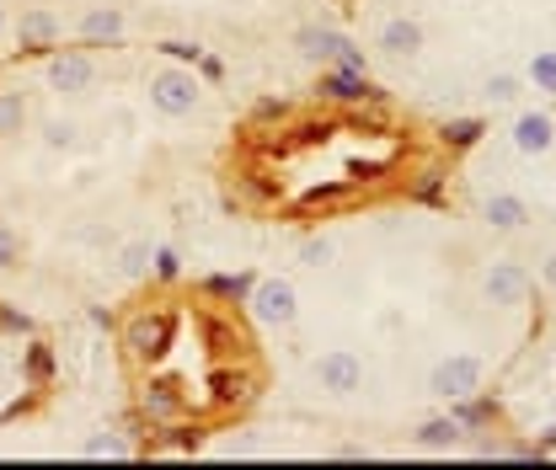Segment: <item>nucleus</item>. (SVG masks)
<instances>
[{
    "instance_id": "f257e3e1",
    "label": "nucleus",
    "mask_w": 556,
    "mask_h": 470,
    "mask_svg": "<svg viewBox=\"0 0 556 470\" xmlns=\"http://www.w3.org/2000/svg\"><path fill=\"white\" fill-rule=\"evenodd\" d=\"M150 107L155 113H166V118H188V113H199V102H204V75H193V65H177V60H166V65L150 75Z\"/></svg>"
},
{
    "instance_id": "f03ea898",
    "label": "nucleus",
    "mask_w": 556,
    "mask_h": 470,
    "mask_svg": "<svg viewBox=\"0 0 556 470\" xmlns=\"http://www.w3.org/2000/svg\"><path fill=\"white\" fill-rule=\"evenodd\" d=\"M172 336H177L172 310H139V316H129V327H124V347H129L135 364H161L172 353Z\"/></svg>"
},
{
    "instance_id": "7ed1b4c3",
    "label": "nucleus",
    "mask_w": 556,
    "mask_h": 470,
    "mask_svg": "<svg viewBox=\"0 0 556 470\" xmlns=\"http://www.w3.org/2000/svg\"><path fill=\"white\" fill-rule=\"evenodd\" d=\"M247 310H252L257 327L278 332V327H294V316H300V294H294L289 278H257L252 294H247Z\"/></svg>"
},
{
    "instance_id": "20e7f679",
    "label": "nucleus",
    "mask_w": 556,
    "mask_h": 470,
    "mask_svg": "<svg viewBox=\"0 0 556 470\" xmlns=\"http://www.w3.org/2000/svg\"><path fill=\"white\" fill-rule=\"evenodd\" d=\"M471 391H482V358H477V353H450L444 364H433V374H428V396H439V402H460V396H471Z\"/></svg>"
},
{
    "instance_id": "39448f33",
    "label": "nucleus",
    "mask_w": 556,
    "mask_h": 470,
    "mask_svg": "<svg viewBox=\"0 0 556 470\" xmlns=\"http://www.w3.org/2000/svg\"><path fill=\"white\" fill-rule=\"evenodd\" d=\"M294 49H300L305 60H321V65L364 69V54H358V43H353V38H343L338 27H300V33H294Z\"/></svg>"
},
{
    "instance_id": "423d86ee",
    "label": "nucleus",
    "mask_w": 556,
    "mask_h": 470,
    "mask_svg": "<svg viewBox=\"0 0 556 470\" xmlns=\"http://www.w3.org/2000/svg\"><path fill=\"white\" fill-rule=\"evenodd\" d=\"M43 75H49V91H60V97H86V91L97 86V60H91L86 49H54Z\"/></svg>"
},
{
    "instance_id": "0eeeda50",
    "label": "nucleus",
    "mask_w": 556,
    "mask_h": 470,
    "mask_svg": "<svg viewBox=\"0 0 556 470\" xmlns=\"http://www.w3.org/2000/svg\"><path fill=\"white\" fill-rule=\"evenodd\" d=\"M60 16L49 11V5H27L22 11V22H16V49L22 54H54L60 49Z\"/></svg>"
},
{
    "instance_id": "6e6552de",
    "label": "nucleus",
    "mask_w": 556,
    "mask_h": 470,
    "mask_svg": "<svg viewBox=\"0 0 556 470\" xmlns=\"http://www.w3.org/2000/svg\"><path fill=\"white\" fill-rule=\"evenodd\" d=\"M75 33H80V43H86V49H118V43H124V33H129V22H124V11H118V5H86V11H80V22H75Z\"/></svg>"
},
{
    "instance_id": "1a4fd4ad",
    "label": "nucleus",
    "mask_w": 556,
    "mask_h": 470,
    "mask_svg": "<svg viewBox=\"0 0 556 470\" xmlns=\"http://www.w3.org/2000/svg\"><path fill=\"white\" fill-rule=\"evenodd\" d=\"M508 139H514V150L519 155H552V144H556V118L546 113V107H525L519 118H514V129H508Z\"/></svg>"
},
{
    "instance_id": "9d476101",
    "label": "nucleus",
    "mask_w": 556,
    "mask_h": 470,
    "mask_svg": "<svg viewBox=\"0 0 556 470\" xmlns=\"http://www.w3.org/2000/svg\"><path fill=\"white\" fill-rule=\"evenodd\" d=\"M182 411H188V396H182L177 380H150V385L139 391V417H144L150 428H172Z\"/></svg>"
},
{
    "instance_id": "9b49d317",
    "label": "nucleus",
    "mask_w": 556,
    "mask_h": 470,
    "mask_svg": "<svg viewBox=\"0 0 556 470\" xmlns=\"http://www.w3.org/2000/svg\"><path fill=\"white\" fill-rule=\"evenodd\" d=\"M316 385L332 391V396H353V391L364 385V364H358L348 347H332V353L316 358Z\"/></svg>"
},
{
    "instance_id": "f8f14e48",
    "label": "nucleus",
    "mask_w": 556,
    "mask_h": 470,
    "mask_svg": "<svg viewBox=\"0 0 556 470\" xmlns=\"http://www.w3.org/2000/svg\"><path fill=\"white\" fill-rule=\"evenodd\" d=\"M482 294L492 300V305H525V294H530V272L519 268V263H492L482 278Z\"/></svg>"
},
{
    "instance_id": "ddd939ff",
    "label": "nucleus",
    "mask_w": 556,
    "mask_h": 470,
    "mask_svg": "<svg viewBox=\"0 0 556 470\" xmlns=\"http://www.w3.org/2000/svg\"><path fill=\"white\" fill-rule=\"evenodd\" d=\"M252 391H257V374H252V369H214V374H208V402L219 406V411L247 406Z\"/></svg>"
},
{
    "instance_id": "4468645a",
    "label": "nucleus",
    "mask_w": 556,
    "mask_h": 470,
    "mask_svg": "<svg viewBox=\"0 0 556 470\" xmlns=\"http://www.w3.org/2000/svg\"><path fill=\"white\" fill-rule=\"evenodd\" d=\"M375 43H380V54H391V60H417V54H422V27H417L413 16H391Z\"/></svg>"
},
{
    "instance_id": "2eb2a0df",
    "label": "nucleus",
    "mask_w": 556,
    "mask_h": 470,
    "mask_svg": "<svg viewBox=\"0 0 556 470\" xmlns=\"http://www.w3.org/2000/svg\"><path fill=\"white\" fill-rule=\"evenodd\" d=\"M321 97L327 102H369V97H380L375 86H369V69H327L321 75Z\"/></svg>"
},
{
    "instance_id": "dca6fc26",
    "label": "nucleus",
    "mask_w": 556,
    "mask_h": 470,
    "mask_svg": "<svg viewBox=\"0 0 556 470\" xmlns=\"http://www.w3.org/2000/svg\"><path fill=\"white\" fill-rule=\"evenodd\" d=\"M482 219L492 225V230H525L530 225V203L519 199V193H492V199L482 203Z\"/></svg>"
},
{
    "instance_id": "f3484780",
    "label": "nucleus",
    "mask_w": 556,
    "mask_h": 470,
    "mask_svg": "<svg viewBox=\"0 0 556 470\" xmlns=\"http://www.w3.org/2000/svg\"><path fill=\"white\" fill-rule=\"evenodd\" d=\"M460 422L455 417H428L422 428H417V449H428V455H439V449H455L460 444Z\"/></svg>"
},
{
    "instance_id": "a211bd4d",
    "label": "nucleus",
    "mask_w": 556,
    "mask_h": 470,
    "mask_svg": "<svg viewBox=\"0 0 556 470\" xmlns=\"http://www.w3.org/2000/svg\"><path fill=\"white\" fill-rule=\"evenodd\" d=\"M252 283H257V272H214V278H204V294L225 300V305H247Z\"/></svg>"
},
{
    "instance_id": "6ab92c4d",
    "label": "nucleus",
    "mask_w": 556,
    "mask_h": 470,
    "mask_svg": "<svg viewBox=\"0 0 556 470\" xmlns=\"http://www.w3.org/2000/svg\"><path fill=\"white\" fill-rule=\"evenodd\" d=\"M450 417H455V422H460V428L471 433V428H486V422L497 417V406H492V402H482V396L471 391V396H460V402H450Z\"/></svg>"
},
{
    "instance_id": "aec40b11",
    "label": "nucleus",
    "mask_w": 556,
    "mask_h": 470,
    "mask_svg": "<svg viewBox=\"0 0 556 470\" xmlns=\"http://www.w3.org/2000/svg\"><path fill=\"white\" fill-rule=\"evenodd\" d=\"M27 97L22 91H0V139H16L22 129H27Z\"/></svg>"
},
{
    "instance_id": "412c9836",
    "label": "nucleus",
    "mask_w": 556,
    "mask_h": 470,
    "mask_svg": "<svg viewBox=\"0 0 556 470\" xmlns=\"http://www.w3.org/2000/svg\"><path fill=\"white\" fill-rule=\"evenodd\" d=\"M525 80H530L535 91L556 97V49H535V54H530V69H525Z\"/></svg>"
},
{
    "instance_id": "4be33fe9",
    "label": "nucleus",
    "mask_w": 556,
    "mask_h": 470,
    "mask_svg": "<svg viewBox=\"0 0 556 470\" xmlns=\"http://www.w3.org/2000/svg\"><path fill=\"white\" fill-rule=\"evenodd\" d=\"M80 460H129V444L118 433H91L80 444Z\"/></svg>"
},
{
    "instance_id": "5701e85b",
    "label": "nucleus",
    "mask_w": 556,
    "mask_h": 470,
    "mask_svg": "<svg viewBox=\"0 0 556 470\" xmlns=\"http://www.w3.org/2000/svg\"><path fill=\"white\" fill-rule=\"evenodd\" d=\"M150 252H155L150 241H129V246L118 252V272H124L129 283H139V278H150Z\"/></svg>"
},
{
    "instance_id": "b1692460",
    "label": "nucleus",
    "mask_w": 556,
    "mask_h": 470,
    "mask_svg": "<svg viewBox=\"0 0 556 470\" xmlns=\"http://www.w3.org/2000/svg\"><path fill=\"white\" fill-rule=\"evenodd\" d=\"M300 263H305L311 272L332 268V263H338V246H332L327 236H305V241H300Z\"/></svg>"
},
{
    "instance_id": "393cba45",
    "label": "nucleus",
    "mask_w": 556,
    "mask_h": 470,
    "mask_svg": "<svg viewBox=\"0 0 556 470\" xmlns=\"http://www.w3.org/2000/svg\"><path fill=\"white\" fill-rule=\"evenodd\" d=\"M439 139H444L450 150H471V144L482 139V118H450V124L439 129Z\"/></svg>"
},
{
    "instance_id": "a878e982",
    "label": "nucleus",
    "mask_w": 556,
    "mask_h": 470,
    "mask_svg": "<svg viewBox=\"0 0 556 470\" xmlns=\"http://www.w3.org/2000/svg\"><path fill=\"white\" fill-rule=\"evenodd\" d=\"M49 374H54V353H49V342H33L27 347V380L33 385H49Z\"/></svg>"
},
{
    "instance_id": "bb28decb",
    "label": "nucleus",
    "mask_w": 556,
    "mask_h": 470,
    "mask_svg": "<svg viewBox=\"0 0 556 470\" xmlns=\"http://www.w3.org/2000/svg\"><path fill=\"white\" fill-rule=\"evenodd\" d=\"M482 91L492 107H508V102H519V75H486Z\"/></svg>"
},
{
    "instance_id": "cd10ccee",
    "label": "nucleus",
    "mask_w": 556,
    "mask_h": 470,
    "mask_svg": "<svg viewBox=\"0 0 556 470\" xmlns=\"http://www.w3.org/2000/svg\"><path fill=\"white\" fill-rule=\"evenodd\" d=\"M150 278H161V283H177V278H182V257H177L172 246H155V252H150Z\"/></svg>"
},
{
    "instance_id": "c85d7f7f",
    "label": "nucleus",
    "mask_w": 556,
    "mask_h": 470,
    "mask_svg": "<svg viewBox=\"0 0 556 470\" xmlns=\"http://www.w3.org/2000/svg\"><path fill=\"white\" fill-rule=\"evenodd\" d=\"M75 139H80L75 118H49V124H43V144H49V150H70Z\"/></svg>"
},
{
    "instance_id": "c756f323",
    "label": "nucleus",
    "mask_w": 556,
    "mask_h": 470,
    "mask_svg": "<svg viewBox=\"0 0 556 470\" xmlns=\"http://www.w3.org/2000/svg\"><path fill=\"white\" fill-rule=\"evenodd\" d=\"M343 199H348V182H321V188L305 193V208H311V214H316V208H338Z\"/></svg>"
},
{
    "instance_id": "7c9ffc66",
    "label": "nucleus",
    "mask_w": 556,
    "mask_h": 470,
    "mask_svg": "<svg viewBox=\"0 0 556 470\" xmlns=\"http://www.w3.org/2000/svg\"><path fill=\"white\" fill-rule=\"evenodd\" d=\"M161 54H166V60H177V65H199V60H204V43H188V38H166V43H161Z\"/></svg>"
},
{
    "instance_id": "2f4dec72",
    "label": "nucleus",
    "mask_w": 556,
    "mask_h": 470,
    "mask_svg": "<svg viewBox=\"0 0 556 470\" xmlns=\"http://www.w3.org/2000/svg\"><path fill=\"white\" fill-rule=\"evenodd\" d=\"M16 263H22V241H16L11 225H0V272H11Z\"/></svg>"
},
{
    "instance_id": "473e14b6",
    "label": "nucleus",
    "mask_w": 556,
    "mask_h": 470,
    "mask_svg": "<svg viewBox=\"0 0 556 470\" xmlns=\"http://www.w3.org/2000/svg\"><path fill=\"white\" fill-rule=\"evenodd\" d=\"M0 332L33 336V321H27V316H16V310H5V305H0Z\"/></svg>"
},
{
    "instance_id": "72a5a7b5",
    "label": "nucleus",
    "mask_w": 556,
    "mask_h": 470,
    "mask_svg": "<svg viewBox=\"0 0 556 470\" xmlns=\"http://www.w3.org/2000/svg\"><path fill=\"white\" fill-rule=\"evenodd\" d=\"M417 199H439V172H422V182H417Z\"/></svg>"
},
{
    "instance_id": "f704fd0d",
    "label": "nucleus",
    "mask_w": 556,
    "mask_h": 470,
    "mask_svg": "<svg viewBox=\"0 0 556 470\" xmlns=\"http://www.w3.org/2000/svg\"><path fill=\"white\" fill-rule=\"evenodd\" d=\"M257 118H283V102H274V97H263V102H257Z\"/></svg>"
},
{
    "instance_id": "c9c22d12",
    "label": "nucleus",
    "mask_w": 556,
    "mask_h": 470,
    "mask_svg": "<svg viewBox=\"0 0 556 470\" xmlns=\"http://www.w3.org/2000/svg\"><path fill=\"white\" fill-rule=\"evenodd\" d=\"M199 69H204V80H219V75H225V65H219L214 54H204V60H199Z\"/></svg>"
},
{
    "instance_id": "e433bc0d",
    "label": "nucleus",
    "mask_w": 556,
    "mask_h": 470,
    "mask_svg": "<svg viewBox=\"0 0 556 470\" xmlns=\"http://www.w3.org/2000/svg\"><path fill=\"white\" fill-rule=\"evenodd\" d=\"M332 460H369L364 449H353V444H343V449H332Z\"/></svg>"
},
{
    "instance_id": "4c0bfd02",
    "label": "nucleus",
    "mask_w": 556,
    "mask_h": 470,
    "mask_svg": "<svg viewBox=\"0 0 556 470\" xmlns=\"http://www.w3.org/2000/svg\"><path fill=\"white\" fill-rule=\"evenodd\" d=\"M541 278H546V289H556V252L546 257V268H541Z\"/></svg>"
},
{
    "instance_id": "58836bf2",
    "label": "nucleus",
    "mask_w": 556,
    "mask_h": 470,
    "mask_svg": "<svg viewBox=\"0 0 556 470\" xmlns=\"http://www.w3.org/2000/svg\"><path fill=\"white\" fill-rule=\"evenodd\" d=\"M5 27H11V22H5V5H0V38H5Z\"/></svg>"
}]
</instances>
